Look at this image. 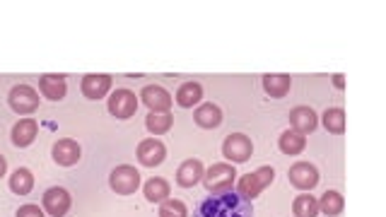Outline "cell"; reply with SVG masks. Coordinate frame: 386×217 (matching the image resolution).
Returning <instances> with one entry per match:
<instances>
[{
	"instance_id": "1",
	"label": "cell",
	"mask_w": 386,
	"mask_h": 217,
	"mask_svg": "<svg viewBox=\"0 0 386 217\" xmlns=\"http://www.w3.org/2000/svg\"><path fill=\"white\" fill-rule=\"evenodd\" d=\"M193 217H254V206L237 193H208L193 206Z\"/></svg>"
},
{
	"instance_id": "2",
	"label": "cell",
	"mask_w": 386,
	"mask_h": 217,
	"mask_svg": "<svg viewBox=\"0 0 386 217\" xmlns=\"http://www.w3.org/2000/svg\"><path fill=\"white\" fill-rule=\"evenodd\" d=\"M273 178H275L273 167H258L256 171H249V174H244L242 178H239L237 193L242 198H246V201H254L261 191H265L270 183H273Z\"/></svg>"
},
{
	"instance_id": "3",
	"label": "cell",
	"mask_w": 386,
	"mask_h": 217,
	"mask_svg": "<svg viewBox=\"0 0 386 217\" xmlns=\"http://www.w3.org/2000/svg\"><path fill=\"white\" fill-rule=\"evenodd\" d=\"M234 178H237V169H234V164L218 162L203 174V183H205L208 193H225V191H232Z\"/></svg>"
},
{
	"instance_id": "4",
	"label": "cell",
	"mask_w": 386,
	"mask_h": 217,
	"mask_svg": "<svg viewBox=\"0 0 386 217\" xmlns=\"http://www.w3.org/2000/svg\"><path fill=\"white\" fill-rule=\"evenodd\" d=\"M109 186L113 193L131 196L141 188V174H138V169L131 167V164H121V167H116L109 174Z\"/></svg>"
},
{
	"instance_id": "5",
	"label": "cell",
	"mask_w": 386,
	"mask_h": 217,
	"mask_svg": "<svg viewBox=\"0 0 386 217\" xmlns=\"http://www.w3.org/2000/svg\"><path fill=\"white\" fill-rule=\"evenodd\" d=\"M251 152H254V143H251V138L244 136V133H232V136L225 138L223 155H225V159H230L232 164L249 162Z\"/></svg>"
},
{
	"instance_id": "6",
	"label": "cell",
	"mask_w": 386,
	"mask_h": 217,
	"mask_svg": "<svg viewBox=\"0 0 386 217\" xmlns=\"http://www.w3.org/2000/svg\"><path fill=\"white\" fill-rule=\"evenodd\" d=\"M138 99L136 97V92H131V89H116V92L111 94L109 101H106V106H109V113L113 118H131V116H136V111H138Z\"/></svg>"
},
{
	"instance_id": "7",
	"label": "cell",
	"mask_w": 386,
	"mask_h": 217,
	"mask_svg": "<svg viewBox=\"0 0 386 217\" xmlns=\"http://www.w3.org/2000/svg\"><path fill=\"white\" fill-rule=\"evenodd\" d=\"M8 104H10V108L15 113H31V111H36V108H39L41 101H39V94H36L34 87L17 85V87L10 89Z\"/></svg>"
},
{
	"instance_id": "8",
	"label": "cell",
	"mask_w": 386,
	"mask_h": 217,
	"mask_svg": "<svg viewBox=\"0 0 386 217\" xmlns=\"http://www.w3.org/2000/svg\"><path fill=\"white\" fill-rule=\"evenodd\" d=\"M141 101L150 108L153 113H169L174 99L162 85H145L141 92Z\"/></svg>"
},
{
	"instance_id": "9",
	"label": "cell",
	"mask_w": 386,
	"mask_h": 217,
	"mask_svg": "<svg viewBox=\"0 0 386 217\" xmlns=\"http://www.w3.org/2000/svg\"><path fill=\"white\" fill-rule=\"evenodd\" d=\"M288 178L295 188L312 191L316 183H319V171H316L314 164H309V162H295L288 171Z\"/></svg>"
},
{
	"instance_id": "10",
	"label": "cell",
	"mask_w": 386,
	"mask_h": 217,
	"mask_svg": "<svg viewBox=\"0 0 386 217\" xmlns=\"http://www.w3.org/2000/svg\"><path fill=\"white\" fill-rule=\"evenodd\" d=\"M41 203H44V210H46L51 217H63L68 210H71L73 198L63 186H54V188H49L46 193H44Z\"/></svg>"
},
{
	"instance_id": "11",
	"label": "cell",
	"mask_w": 386,
	"mask_h": 217,
	"mask_svg": "<svg viewBox=\"0 0 386 217\" xmlns=\"http://www.w3.org/2000/svg\"><path fill=\"white\" fill-rule=\"evenodd\" d=\"M111 75H106V73H90V75H85L80 82V89H82V94H85L87 99H104L106 94H109V89H111Z\"/></svg>"
},
{
	"instance_id": "12",
	"label": "cell",
	"mask_w": 386,
	"mask_h": 217,
	"mask_svg": "<svg viewBox=\"0 0 386 217\" xmlns=\"http://www.w3.org/2000/svg\"><path fill=\"white\" fill-rule=\"evenodd\" d=\"M164 159H167V148H164L162 140H143L141 145H138V162L143 164V167H157V164H162Z\"/></svg>"
},
{
	"instance_id": "13",
	"label": "cell",
	"mask_w": 386,
	"mask_h": 217,
	"mask_svg": "<svg viewBox=\"0 0 386 217\" xmlns=\"http://www.w3.org/2000/svg\"><path fill=\"white\" fill-rule=\"evenodd\" d=\"M290 126L293 131H297L300 136H307V133H314L316 126H319V116L312 106H297L290 111Z\"/></svg>"
},
{
	"instance_id": "14",
	"label": "cell",
	"mask_w": 386,
	"mask_h": 217,
	"mask_svg": "<svg viewBox=\"0 0 386 217\" xmlns=\"http://www.w3.org/2000/svg\"><path fill=\"white\" fill-rule=\"evenodd\" d=\"M51 155L56 159V164H61V167H73V164L80 162L82 150H80V145L75 143L73 138H63V140H59V143L54 145Z\"/></svg>"
},
{
	"instance_id": "15",
	"label": "cell",
	"mask_w": 386,
	"mask_h": 217,
	"mask_svg": "<svg viewBox=\"0 0 386 217\" xmlns=\"http://www.w3.org/2000/svg\"><path fill=\"white\" fill-rule=\"evenodd\" d=\"M36 133H39V123H36L34 118H24L12 126L10 140L15 148H29V145L36 140Z\"/></svg>"
},
{
	"instance_id": "16",
	"label": "cell",
	"mask_w": 386,
	"mask_h": 217,
	"mask_svg": "<svg viewBox=\"0 0 386 217\" xmlns=\"http://www.w3.org/2000/svg\"><path fill=\"white\" fill-rule=\"evenodd\" d=\"M205 169H203V162L200 159H186L179 169H176V183L181 188H193L195 183L203 178Z\"/></svg>"
},
{
	"instance_id": "17",
	"label": "cell",
	"mask_w": 386,
	"mask_h": 217,
	"mask_svg": "<svg viewBox=\"0 0 386 217\" xmlns=\"http://www.w3.org/2000/svg\"><path fill=\"white\" fill-rule=\"evenodd\" d=\"M39 89H41L44 97L51 99V101L63 99V97H66V92H68L66 75H54V73L41 75V78H39Z\"/></svg>"
},
{
	"instance_id": "18",
	"label": "cell",
	"mask_w": 386,
	"mask_h": 217,
	"mask_svg": "<svg viewBox=\"0 0 386 217\" xmlns=\"http://www.w3.org/2000/svg\"><path fill=\"white\" fill-rule=\"evenodd\" d=\"M263 89L268 97L283 99V97H288V92L293 89V78H290V75H283V73H268V75H263Z\"/></svg>"
},
{
	"instance_id": "19",
	"label": "cell",
	"mask_w": 386,
	"mask_h": 217,
	"mask_svg": "<svg viewBox=\"0 0 386 217\" xmlns=\"http://www.w3.org/2000/svg\"><path fill=\"white\" fill-rule=\"evenodd\" d=\"M200 99H203V87H200V82H183V85L176 89V104L181 108L198 106Z\"/></svg>"
},
{
	"instance_id": "20",
	"label": "cell",
	"mask_w": 386,
	"mask_h": 217,
	"mask_svg": "<svg viewBox=\"0 0 386 217\" xmlns=\"http://www.w3.org/2000/svg\"><path fill=\"white\" fill-rule=\"evenodd\" d=\"M193 121L200 126V128H218V126L223 123V111H220V106H215V104H200L195 108Z\"/></svg>"
},
{
	"instance_id": "21",
	"label": "cell",
	"mask_w": 386,
	"mask_h": 217,
	"mask_svg": "<svg viewBox=\"0 0 386 217\" xmlns=\"http://www.w3.org/2000/svg\"><path fill=\"white\" fill-rule=\"evenodd\" d=\"M278 145H280V152L283 155H288V157H297L300 152H305L307 148V138L305 136H300L297 131H285L280 140H278Z\"/></svg>"
},
{
	"instance_id": "22",
	"label": "cell",
	"mask_w": 386,
	"mask_h": 217,
	"mask_svg": "<svg viewBox=\"0 0 386 217\" xmlns=\"http://www.w3.org/2000/svg\"><path fill=\"white\" fill-rule=\"evenodd\" d=\"M143 193L148 198L150 203H164L169 198V181L162 176H155V178H148L143 186Z\"/></svg>"
},
{
	"instance_id": "23",
	"label": "cell",
	"mask_w": 386,
	"mask_h": 217,
	"mask_svg": "<svg viewBox=\"0 0 386 217\" xmlns=\"http://www.w3.org/2000/svg\"><path fill=\"white\" fill-rule=\"evenodd\" d=\"M343 208H345V201L338 191H326V193L319 198V213H324L326 217H338L343 213Z\"/></svg>"
},
{
	"instance_id": "24",
	"label": "cell",
	"mask_w": 386,
	"mask_h": 217,
	"mask_svg": "<svg viewBox=\"0 0 386 217\" xmlns=\"http://www.w3.org/2000/svg\"><path fill=\"white\" fill-rule=\"evenodd\" d=\"M31 188H34V176H31L29 169L20 167V169L12 171V176H10V191H12V193L27 196V193H31Z\"/></svg>"
},
{
	"instance_id": "25",
	"label": "cell",
	"mask_w": 386,
	"mask_h": 217,
	"mask_svg": "<svg viewBox=\"0 0 386 217\" xmlns=\"http://www.w3.org/2000/svg\"><path fill=\"white\" fill-rule=\"evenodd\" d=\"M293 213L295 217H316L319 215V201H316L312 193L297 196L293 203Z\"/></svg>"
},
{
	"instance_id": "26",
	"label": "cell",
	"mask_w": 386,
	"mask_h": 217,
	"mask_svg": "<svg viewBox=\"0 0 386 217\" xmlns=\"http://www.w3.org/2000/svg\"><path fill=\"white\" fill-rule=\"evenodd\" d=\"M172 123L174 118L169 116V113H148V118H145V126H148V131L153 133V136H162V133H169L172 131Z\"/></svg>"
},
{
	"instance_id": "27",
	"label": "cell",
	"mask_w": 386,
	"mask_h": 217,
	"mask_svg": "<svg viewBox=\"0 0 386 217\" xmlns=\"http://www.w3.org/2000/svg\"><path fill=\"white\" fill-rule=\"evenodd\" d=\"M324 128L333 136L345 133V111L343 108H326L324 113Z\"/></svg>"
},
{
	"instance_id": "28",
	"label": "cell",
	"mask_w": 386,
	"mask_h": 217,
	"mask_svg": "<svg viewBox=\"0 0 386 217\" xmlns=\"http://www.w3.org/2000/svg\"><path fill=\"white\" fill-rule=\"evenodd\" d=\"M160 217H188L186 203L179 198H167L164 203H160Z\"/></svg>"
},
{
	"instance_id": "29",
	"label": "cell",
	"mask_w": 386,
	"mask_h": 217,
	"mask_svg": "<svg viewBox=\"0 0 386 217\" xmlns=\"http://www.w3.org/2000/svg\"><path fill=\"white\" fill-rule=\"evenodd\" d=\"M15 217H44V208H39V206H22L20 210L15 213Z\"/></svg>"
},
{
	"instance_id": "30",
	"label": "cell",
	"mask_w": 386,
	"mask_h": 217,
	"mask_svg": "<svg viewBox=\"0 0 386 217\" xmlns=\"http://www.w3.org/2000/svg\"><path fill=\"white\" fill-rule=\"evenodd\" d=\"M333 85L338 87V89H343L345 87V78H343V75H333Z\"/></svg>"
},
{
	"instance_id": "31",
	"label": "cell",
	"mask_w": 386,
	"mask_h": 217,
	"mask_svg": "<svg viewBox=\"0 0 386 217\" xmlns=\"http://www.w3.org/2000/svg\"><path fill=\"white\" fill-rule=\"evenodd\" d=\"M5 171H8V159H5L3 155H0V178L5 176Z\"/></svg>"
}]
</instances>
